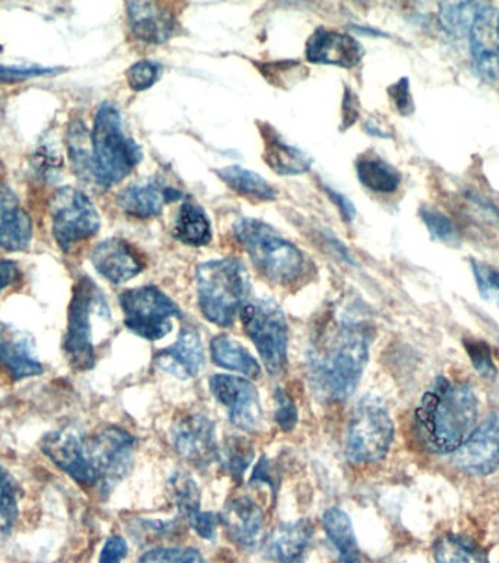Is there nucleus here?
<instances>
[{"label":"nucleus","mask_w":499,"mask_h":563,"mask_svg":"<svg viewBox=\"0 0 499 563\" xmlns=\"http://www.w3.org/2000/svg\"><path fill=\"white\" fill-rule=\"evenodd\" d=\"M372 328L342 314L325 328L307 354L308 383L324 402H344L354 396L370 357Z\"/></svg>","instance_id":"nucleus-1"},{"label":"nucleus","mask_w":499,"mask_h":563,"mask_svg":"<svg viewBox=\"0 0 499 563\" xmlns=\"http://www.w3.org/2000/svg\"><path fill=\"white\" fill-rule=\"evenodd\" d=\"M479 400L470 385L437 376L415 410V428L428 452L451 454L475 431Z\"/></svg>","instance_id":"nucleus-2"},{"label":"nucleus","mask_w":499,"mask_h":563,"mask_svg":"<svg viewBox=\"0 0 499 563\" xmlns=\"http://www.w3.org/2000/svg\"><path fill=\"white\" fill-rule=\"evenodd\" d=\"M111 324V310L101 288L90 277H80L74 285L64 338L65 356L74 371L88 372L97 366L99 338Z\"/></svg>","instance_id":"nucleus-3"},{"label":"nucleus","mask_w":499,"mask_h":563,"mask_svg":"<svg viewBox=\"0 0 499 563\" xmlns=\"http://www.w3.org/2000/svg\"><path fill=\"white\" fill-rule=\"evenodd\" d=\"M250 292V275L236 258L212 260L198 268L199 309L217 327L229 328L236 322Z\"/></svg>","instance_id":"nucleus-4"},{"label":"nucleus","mask_w":499,"mask_h":563,"mask_svg":"<svg viewBox=\"0 0 499 563\" xmlns=\"http://www.w3.org/2000/svg\"><path fill=\"white\" fill-rule=\"evenodd\" d=\"M233 231L255 268L273 284H295L306 271L302 251L281 238L270 224L241 219L234 223Z\"/></svg>","instance_id":"nucleus-5"},{"label":"nucleus","mask_w":499,"mask_h":563,"mask_svg":"<svg viewBox=\"0 0 499 563\" xmlns=\"http://www.w3.org/2000/svg\"><path fill=\"white\" fill-rule=\"evenodd\" d=\"M90 137L95 179L102 188L120 184L142 162L141 146L125 134L120 112L110 102L99 107Z\"/></svg>","instance_id":"nucleus-6"},{"label":"nucleus","mask_w":499,"mask_h":563,"mask_svg":"<svg viewBox=\"0 0 499 563\" xmlns=\"http://www.w3.org/2000/svg\"><path fill=\"white\" fill-rule=\"evenodd\" d=\"M395 427L380 397L367 394L354 407L346 431V457L354 465H373L388 456Z\"/></svg>","instance_id":"nucleus-7"},{"label":"nucleus","mask_w":499,"mask_h":563,"mask_svg":"<svg viewBox=\"0 0 499 563\" xmlns=\"http://www.w3.org/2000/svg\"><path fill=\"white\" fill-rule=\"evenodd\" d=\"M241 320L268 374L279 376L288 367L289 328L284 310L273 300L247 302Z\"/></svg>","instance_id":"nucleus-8"},{"label":"nucleus","mask_w":499,"mask_h":563,"mask_svg":"<svg viewBox=\"0 0 499 563\" xmlns=\"http://www.w3.org/2000/svg\"><path fill=\"white\" fill-rule=\"evenodd\" d=\"M129 331L147 341H158L173 329V319L181 318L180 307L167 294L152 285L127 289L119 297Z\"/></svg>","instance_id":"nucleus-9"},{"label":"nucleus","mask_w":499,"mask_h":563,"mask_svg":"<svg viewBox=\"0 0 499 563\" xmlns=\"http://www.w3.org/2000/svg\"><path fill=\"white\" fill-rule=\"evenodd\" d=\"M134 437L120 427H106L92 437H85L86 456L92 467L97 488L110 495L129 475L133 466Z\"/></svg>","instance_id":"nucleus-10"},{"label":"nucleus","mask_w":499,"mask_h":563,"mask_svg":"<svg viewBox=\"0 0 499 563\" xmlns=\"http://www.w3.org/2000/svg\"><path fill=\"white\" fill-rule=\"evenodd\" d=\"M52 233L59 249L69 253L74 246L93 238L101 229V218L88 195L64 186L51 198Z\"/></svg>","instance_id":"nucleus-11"},{"label":"nucleus","mask_w":499,"mask_h":563,"mask_svg":"<svg viewBox=\"0 0 499 563\" xmlns=\"http://www.w3.org/2000/svg\"><path fill=\"white\" fill-rule=\"evenodd\" d=\"M210 389L215 400L228 410L230 422L239 430L257 434L264 428V411L257 387L251 380L233 375H212Z\"/></svg>","instance_id":"nucleus-12"},{"label":"nucleus","mask_w":499,"mask_h":563,"mask_svg":"<svg viewBox=\"0 0 499 563\" xmlns=\"http://www.w3.org/2000/svg\"><path fill=\"white\" fill-rule=\"evenodd\" d=\"M214 420L192 411L181 415L173 427V444L177 453L190 465L203 470L219 459Z\"/></svg>","instance_id":"nucleus-13"},{"label":"nucleus","mask_w":499,"mask_h":563,"mask_svg":"<svg viewBox=\"0 0 499 563\" xmlns=\"http://www.w3.org/2000/svg\"><path fill=\"white\" fill-rule=\"evenodd\" d=\"M459 471L476 476L492 474L499 466V410L484 420L454 453Z\"/></svg>","instance_id":"nucleus-14"},{"label":"nucleus","mask_w":499,"mask_h":563,"mask_svg":"<svg viewBox=\"0 0 499 563\" xmlns=\"http://www.w3.org/2000/svg\"><path fill=\"white\" fill-rule=\"evenodd\" d=\"M43 454L82 487L97 488V478L89 465L85 437L69 430L47 432L41 441Z\"/></svg>","instance_id":"nucleus-15"},{"label":"nucleus","mask_w":499,"mask_h":563,"mask_svg":"<svg viewBox=\"0 0 499 563\" xmlns=\"http://www.w3.org/2000/svg\"><path fill=\"white\" fill-rule=\"evenodd\" d=\"M470 52L477 75L488 81L499 80V11L481 3L472 25Z\"/></svg>","instance_id":"nucleus-16"},{"label":"nucleus","mask_w":499,"mask_h":563,"mask_svg":"<svg viewBox=\"0 0 499 563\" xmlns=\"http://www.w3.org/2000/svg\"><path fill=\"white\" fill-rule=\"evenodd\" d=\"M0 365L14 380L36 378L45 367L37 357L36 342L29 332L0 320Z\"/></svg>","instance_id":"nucleus-17"},{"label":"nucleus","mask_w":499,"mask_h":563,"mask_svg":"<svg viewBox=\"0 0 499 563\" xmlns=\"http://www.w3.org/2000/svg\"><path fill=\"white\" fill-rule=\"evenodd\" d=\"M154 363L158 369L177 379L186 380L198 376L206 363V354L197 329H181L175 344L155 354Z\"/></svg>","instance_id":"nucleus-18"},{"label":"nucleus","mask_w":499,"mask_h":563,"mask_svg":"<svg viewBox=\"0 0 499 563\" xmlns=\"http://www.w3.org/2000/svg\"><path fill=\"white\" fill-rule=\"evenodd\" d=\"M306 55L312 64L354 68L362 63L364 49L350 34L319 29L308 38Z\"/></svg>","instance_id":"nucleus-19"},{"label":"nucleus","mask_w":499,"mask_h":563,"mask_svg":"<svg viewBox=\"0 0 499 563\" xmlns=\"http://www.w3.org/2000/svg\"><path fill=\"white\" fill-rule=\"evenodd\" d=\"M179 190L156 179L136 181L121 190L117 202L125 214L134 219H152L163 214L165 203L180 199Z\"/></svg>","instance_id":"nucleus-20"},{"label":"nucleus","mask_w":499,"mask_h":563,"mask_svg":"<svg viewBox=\"0 0 499 563\" xmlns=\"http://www.w3.org/2000/svg\"><path fill=\"white\" fill-rule=\"evenodd\" d=\"M92 263L99 275L115 285L125 284L145 268L133 246L120 238L101 242L93 250Z\"/></svg>","instance_id":"nucleus-21"},{"label":"nucleus","mask_w":499,"mask_h":563,"mask_svg":"<svg viewBox=\"0 0 499 563\" xmlns=\"http://www.w3.org/2000/svg\"><path fill=\"white\" fill-rule=\"evenodd\" d=\"M220 523L230 539L243 548H255L263 539L264 512L251 497L230 500L220 514Z\"/></svg>","instance_id":"nucleus-22"},{"label":"nucleus","mask_w":499,"mask_h":563,"mask_svg":"<svg viewBox=\"0 0 499 563\" xmlns=\"http://www.w3.org/2000/svg\"><path fill=\"white\" fill-rule=\"evenodd\" d=\"M33 222L10 186L0 184V249L19 253L30 246Z\"/></svg>","instance_id":"nucleus-23"},{"label":"nucleus","mask_w":499,"mask_h":563,"mask_svg":"<svg viewBox=\"0 0 499 563\" xmlns=\"http://www.w3.org/2000/svg\"><path fill=\"white\" fill-rule=\"evenodd\" d=\"M127 8L130 27L142 42L159 45L175 36L176 16L164 3L129 2Z\"/></svg>","instance_id":"nucleus-24"},{"label":"nucleus","mask_w":499,"mask_h":563,"mask_svg":"<svg viewBox=\"0 0 499 563\" xmlns=\"http://www.w3.org/2000/svg\"><path fill=\"white\" fill-rule=\"evenodd\" d=\"M314 536L310 519L284 523L270 540V554L279 563H303Z\"/></svg>","instance_id":"nucleus-25"},{"label":"nucleus","mask_w":499,"mask_h":563,"mask_svg":"<svg viewBox=\"0 0 499 563\" xmlns=\"http://www.w3.org/2000/svg\"><path fill=\"white\" fill-rule=\"evenodd\" d=\"M264 162L280 176H297L307 173L311 168V158L306 153L293 148L285 141L271 125L263 124Z\"/></svg>","instance_id":"nucleus-26"},{"label":"nucleus","mask_w":499,"mask_h":563,"mask_svg":"<svg viewBox=\"0 0 499 563\" xmlns=\"http://www.w3.org/2000/svg\"><path fill=\"white\" fill-rule=\"evenodd\" d=\"M211 357L223 369L237 372L251 379L262 376V366L253 354L228 335H219L211 341Z\"/></svg>","instance_id":"nucleus-27"},{"label":"nucleus","mask_w":499,"mask_h":563,"mask_svg":"<svg viewBox=\"0 0 499 563\" xmlns=\"http://www.w3.org/2000/svg\"><path fill=\"white\" fill-rule=\"evenodd\" d=\"M323 527L330 543L335 545L340 563H362L357 537L348 514L342 509L330 508L323 515Z\"/></svg>","instance_id":"nucleus-28"},{"label":"nucleus","mask_w":499,"mask_h":563,"mask_svg":"<svg viewBox=\"0 0 499 563\" xmlns=\"http://www.w3.org/2000/svg\"><path fill=\"white\" fill-rule=\"evenodd\" d=\"M177 241L189 246H206L212 240L211 222L206 211L193 202H185L173 229Z\"/></svg>","instance_id":"nucleus-29"},{"label":"nucleus","mask_w":499,"mask_h":563,"mask_svg":"<svg viewBox=\"0 0 499 563\" xmlns=\"http://www.w3.org/2000/svg\"><path fill=\"white\" fill-rule=\"evenodd\" d=\"M357 176L359 181L366 188L375 190L377 194H393L397 192L399 185H401L402 176L389 163L377 157V155L367 154L358 158Z\"/></svg>","instance_id":"nucleus-30"},{"label":"nucleus","mask_w":499,"mask_h":563,"mask_svg":"<svg viewBox=\"0 0 499 563\" xmlns=\"http://www.w3.org/2000/svg\"><path fill=\"white\" fill-rule=\"evenodd\" d=\"M215 175L242 197L259 199V201H273L277 198V190L266 179L246 168L229 166L219 168Z\"/></svg>","instance_id":"nucleus-31"},{"label":"nucleus","mask_w":499,"mask_h":563,"mask_svg":"<svg viewBox=\"0 0 499 563\" xmlns=\"http://www.w3.org/2000/svg\"><path fill=\"white\" fill-rule=\"evenodd\" d=\"M433 556L436 563H490L480 544L457 534L440 537L433 544Z\"/></svg>","instance_id":"nucleus-32"},{"label":"nucleus","mask_w":499,"mask_h":563,"mask_svg":"<svg viewBox=\"0 0 499 563\" xmlns=\"http://www.w3.org/2000/svg\"><path fill=\"white\" fill-rule=\"evenodd\" d=\"M68 151L77 176L82 180H93L97 184L93 170L92 137L89 136L88 130L80 121L69 125Z\"/></svg>","instance_id":"nucleus-33"},{"label":"nucleus","mask_w":499,"mask_h":563,"mask_svg":"<svg viewBox=\"0 0 499 563\" xmlns=\"http://www.w3.org/2000/svg\"><path fill=\"white\" fill-rule=\"evenodd\" d=\"M440 20L445 32L453 37L468 36L475 23L479 2H442L440 3Z\"/></svg>","instance_id":"nucleus-34"},{"label":"nucleus","mask_w":499,"mask_h":563,"mask_svg":"<svg viewBox=\"0 0 499 563\" xmlns=\"http://www.w3.org/2000/svg\"><path fill=\"white\" fill-rule=\"evenodd\" d=\"M20 484L10 470L0 465V532L10 536L20 517Z\"/></svg>","instance_id":"nucleus-35"},{"label":"nucleus","mask_w":499,"mask_h":563,"mask_svg":"<svg viewBox=\"0 0 499 563\" xmlns=\"http://www.w3.org/2000/svg\"><path fill=\"white\" fill-rule=\"evenodd\" d=\"M254 454L251 441L243 437H230L225 440L223 448L219 449V461L230 476L241 481L247 467L253 463Z\"/></svg>","instance_id":"nucleus-36"},{"label":"nucleus","mask_w":499,"mask_h":563,"mask_svg":"<svg viewBox=\"0 0 499 563\" xmlns=\"http://www.w3.org/2000/svg\"><path fill=\"white\" fill-rule=\"evenodd\" d=\"M170 485L181 517L188 522L193 521L202 512L201 493H199L197 483L188 472H176L171 476Z\"/></svg>","instance_id":"nucleus-37"},{"label":"nucleus","mask_w":499,"mask_h":563,"mask_svg":"<svg viewBox=\"0 0 499 563\" xmlns=\"http://www.w3.org/2000/svg\"><path fill=\"white\" fill-rule=\"evenodd\" d=\"M420 218H422L424 227L428 228L433 241H440L442 244L450 246L462 244L453 220L442 211L433 207H422L420 208Z\"/></svg>","instance_id":"nucleus-38"},{"label":"nucleus","mask_w":499,"mask_h":563,"mask_svg":"<svg viewBox=\"0 0 499 563\" xmlns=\"http://www.w3.org/2000/svg\"><path fill=\"white\" fill-rule=\"evenodd\" d=\"M463 345L467 356L470 357L473 367L481 378L489 380L497 378L498 369L488 342L479 340V338L468 336L464 338Z\"/></svg>","instance_id":"nucleus-39"},{"label":"nucleus","mask_w":499,"mask_h":563,"mask_svg":"<svg viewBox=\"0 0 499 563\" xmlns=\"http://www.w3.org/2000/svg\"><path fill=\"white\" fill-rule=\"evenodd\" d=\"M472 268L481 298L499 310V267L472 260Z\"/></svg>","instance_id":"nucleus-40"},{"label":"nucleus","mask_w":499,"mask_h":563,"mask_svg":"<svg viewBox=\"0 0 499 563\" xmlns=\"http://www.w3.org/2000/svg\"><path fill=\"white\" fill-rule=\"evenodd\" d=\"M138 563H203V558L197 549L158 548L143 554Z\"/></svg>","instance_id":"nucleus-41"},{"label":"nucleus","mask_w":499,"mask_h":563,"mask_svg":"<svg viewBox=\"0 0 499 563\" xmlns=\"http://www.w3.org/2000/svg\"><path fill=\"white\" fill-rule=\"evenodd\" d=\"M160 73H163V68L159 64L154 60H141V63L132 65L125 76H127L130 88L136 92H143L159 80Z\"/></svg>","instance_id":"nucleus-42"},{"label":"nucleus","mask_w":499,"mask_h":563,"mask_svg":"<svg viewBox=\"0 0 499 563\" xmlns=\"http://www.w3.org/2000/svg\"><path fill=\"white\" fill-rule=\"evenodd\" d=\"M275 397L277 405L275 419L277 426H279L280 430L284 432L293 431V428L297 427L298 423L297 405H295L292 398H290L285 389L276 388Z\"/></svg>","instance_id":"nucleus-43"},{"label":"nucleus","mask_w":499,"mask_h":563,"mask_svg":"<svg viewBox=\"0 0 499 563\" xmlns=\"http://www.w3.org/2000/svg\"><path fill=\"white\" fill-rule=\"evenodd\" d=\"M390 101L393 102L395 108L401 115H410L412 111H414V103H412L411 92H410V81H408L407 77L398 80L397 84H393L388 89Z\"/></svg>","instance_id":"nucleus-44"},{"label":"nucleus","mask_w":499,"mask_h":563,"mask_svg":"<svg viewBox=\"0 0 499 563\" xmlns=\"http://www.w3.org/2000/svg\"><path fill=\"white\" fill-rule=\"evenodd\" d=\"M56 68L45 67H7L0 65V81H20L34 79L46 75H54Z\"/></svg>","instance_id":"nucleus-45"},{"label":"nucleus","mask_w":499,"mask_h":563,"mask_svg":"<svg viewBox=\"0 0 499 563\" xmlns=\"http://www.w3.org/2000/svg\"><path fill=\"white\" fill-rule=\"evenodd\" d=\"M129 544L121 536H112L103 544L99 563H121L127 558Z\"/></svg>","instance_id":"nucleus-46"},{"label":"nucleus","mask_w":499,"mask_h":563,"mask_svg":"<svg viewBox=\"0 0 499 563\" xmlns=\"http://www.w3.org/2000/svg\"><path fill=\"white\" fill-rule=\"evenodd\" d=\"M220 517L212 512H201L189 526L193 528L199 537L206 540H214L217 536V528H219Z\"/></svg>","instance_id":"nucleus-47"},{"label":"nucleus","mask_w":499,"mask_h":563,"mask_svg":"<svg viewBox=\"0 0 499 563\" xmlns=\"http://www.w3.org/2000/svg\"><path fill=\"white\" fill-rule=\"evenodd\" d=\"M467 199L473 203L477 213H479L486 222L494 224L495 228L499 229V206H497V203L476 194H468Z\"/></svg>","instance_id":"nucleus-48"},{"label":"nucleus","mask_w":499,"mask_h":563,"mask_svg":"<svg viewBox=\"0 0 499 563\" xmlns=\"http://www.w3.org/2000/svg\"><path fill=\"white\" fill-rule=\"evenodd\" d=\"M20 277L19 264L12 260H0V292L19 282Z\"/></svg>","instance_id":"nucleus-49"},{"label":"nucleus","mask_w":499,"mask_h":563,"mask_svg":"<svg viewBox=\"0 0 499 563\" xmlns=\"http://www.w3.org/2000/svg\"><path fill=\"white\" fill-rule=\"evenodd\" d=\"M275 472H273L270 462H268L267 457H263L262 461L258 462V465L255 466L253 475H251L250 484H267L270 485L273 489H275Z\"/></svg>","instance_id":"nucleus-50"},{"label":"nucleus","mask_w":499,"mask_h":563,"mask_svg":"<svg viewBox=\"0 0 499 563\" xmlns=\"http://www.w3.org/2000/svg\"><path fill=\"white\" fill-rule=\"evenodd\" d=\"M325 192H328L329 197L332 198V201H335L336 206L340 207L342 218H344L348 223L353 222L355 214H357V210H355L353 202H351L348 198L344 197V195L336 192V190L325 188Z\"/></svg>","instance_id":"nucleus-51"},{"label":"nucleus","mask_w":499,"mask_h":563,"mask_svg":"<svg viewBox=\"0 0 499 563\" xmlns=\"http://www.w3.org/2000/svg\"><path fill=\"white\" fill-rule=\"evenodd\" d=\"M358 119V99L351 90H346L344 99V123L342 129H350Z\"/></svg>","instance_id":"nucleus-52"},{"label":"nucleus","mask_w":499,"mask_h":563,"mask_svg":"<svg viewBox=\"0 0 499 563\" xmlns=\"http://www.w3.org/2000/svg\"><path fill=\"white\" fill-rule=\"evenodd\" d=\"M0 51H2V47H0Z\"/></svg>","instance_id":"nucleus-53"}]
</instances>
